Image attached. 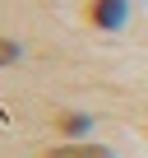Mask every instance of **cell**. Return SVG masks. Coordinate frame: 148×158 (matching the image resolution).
Returning a JSON list of instances; mask_svg holds the SVG:
<instances>
[{"label":"cell","instance_id":"6da1fadb","mask_svg":"<svg viewBox=\"0 0 148 158\" xmlns=\"http://www.w3.org/2000/svg\"><path fill=\"white\" fill-rule=\"evenodd\" d=\"M93 23L97 28H120L125 23V0H93Z\"/></svg>","mask_w":148,"mask_h":158},{"label":"cell","instance_id":"7a4b0ae2","mask_svg":"<svg viewBox=\"0 0 148 158\" xmlns=\"http://www.w3.org/2000/svg\"><path fill=\"white\" fill-rule=\"evenodd\" d=\"M46 158H111L107 149H51Z\"/></svg>","mask_w":148,"mask_h":158},{"label":"cell","instance_id":"3957f363","mask_svg":"<svg viewBox=\"0 0 148 158\" xmlns=\"http://www.w3.org/2000/svg\"><path fill=\"white\" fill-rule=\"evenodd\" d=\"M60 130L65 135H84L88 130V116H79V112H74V116H60Z\"/></svg>","mask_w":148,"mask_h":158},{"label":"cell","instance_id":"277c9868","mask_svg":"<svg viewBox=\"0 0 148 158\" xmlns=\"http://www.w3.org/2000/svg\"><path fill=\"white\" fill-rule=\"evenodd\" d=\"M10 60H19V47H14V42H5V37H0V65H10Z\"/></svg>","mask_w":148,"mask_h":158}]
</instances>
